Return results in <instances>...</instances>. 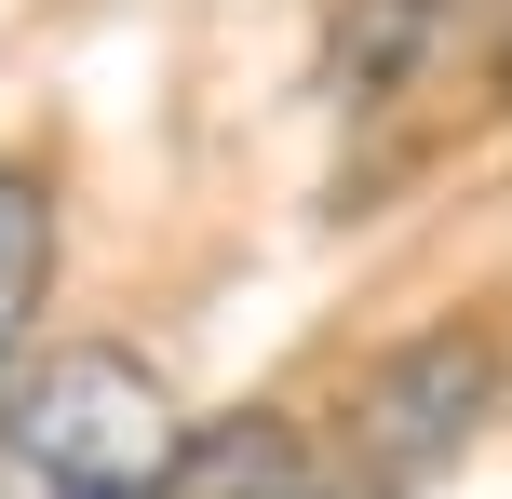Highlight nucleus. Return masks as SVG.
<instances>
[{
    "mask_svg": "<svg viewBox=\"0 0 512 499\" xmlns=\"http://www.w3.org/2000/svg\"><path fill=\"white\" fill-rule=\"evenodd\" d=\"M149 499H324V473L283 419H230V432H189Z\"/></svg>",
    "mask_w": 512,
    "mask_h": 499,
    "instance_id": "obj_2",
    "label": "nucleus"
},
{
    "mask_svg": "<svg viewBox=\"0 0 512 499\" xmlns=\"http://www.w3.org/2000/svg\"><path fill=\"white\" fill-rule=\"evenodd\" d=\"M41 284H54V216H41V189L0 162V378H14V351H27Z\"/></svg>",
    "mask_w": 512,
    "mask_h": 499,
    "instance_id": "obj_3",
    "label": "nucleus"
},
{
    "mask_svg": "<svg viewBox=\"0 0 512 499\" xmlns=\"http://www.w3.org/2000/svg\"><path fill=\"white\" fill-rule=\"evenodd\" d=\"M176 446L189 432L135 351H54L0 378V499H149Z\"/></svg>",
    "mask_w": 512,
    "mask_h": 499,
    "instance_id": "obj_1",
    "label": "nucleus"
}]
</instances>
